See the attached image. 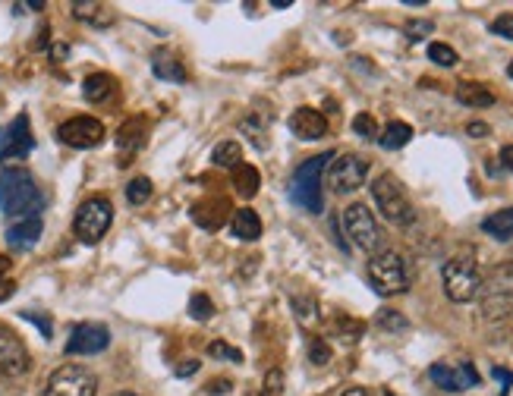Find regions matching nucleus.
I'll return each instance as SVG.
<instances>
[{
	"label": "nucleus",
	"mask_w": 513,
	"mask_h": 396,
	"mask_svg": "<svg viewBox=\"0 0 513 396\" xmlns=\"http://www.w3.org/2000/svg\"><path fill=\"white\" fill-rule=\"evenodd\" d=\"M369 280L378 296H400L410 290V283H413L410 261L394 249H378L369 258Z\"/></svg>",
	"instance_id": "f03ea898"
},
{
	"label": "nucleus",
	"mask_w": 513,
	"mask_h": 396,
	"mask_svg": "<svg viewBox=\"0 0 513 396\" xmlns=\"http://www.w3.org/2000/svg\"><path fill=\"white\" fill-rule=\"evenodd\" d=\"M372 198H375V205H378V211L391 220V224H400V227H406V224H413V202H410V195L403 192V186H400V180L394 173H381L378 180L372 183Z\"/></svg>",
	"instance_id": "423d86ee"
},
{
	"label": "nucleus",
	"mask_w": 513,
	"mask_h": 396,
	"mask_svg": "<svg viewBox=\"0 0 513 396\" xmlns=\"http://www.w3.org/2000/svg\"><path fill=\"white\" fill-rule=\"evenodd\" d=\"M41 230H45V224H41V217H26V220H16V224L7 230V246L13 252H29L35 242L41 239Z\"/></svg>",
	"instance_id": "a211bd4d"
},
{
	"label": "nucleus",
	"mask_w": 513,
	"mask_h": 396,
	"mask_svg": "<svg viewBox=\"0 0 513 396\" xmlns=\"http://www.w3.org/2000/svg\"><path fill=\"white\" fill-rule=\"evenodd\" d=\"M281 393H284V374L274 368V371L265 374L262 390H259V393H249V396H281Z\"/></svg>",
	"instance_id": "473e14b6"
},
{
	"label": "nucleus",
	"mask_w": 513,
	"mask_h": 396,
	"mask_svg": "<svg viewBox=\"0 0 513 396\" xmlns=\"http://www.w3.org/2000/svg\"><path fill=\"white\" fill-rule=\"evenodd\" d=\"M259 186H262V176L252 164H240L237 170H233V189H237L243 198H252L255 192H259Z\"/></svg>",
	"instance_id": "a878e982"
},
{
	"label": "nucleus",
	"mask_w": 513,
	"mask_h": 396,
	"mask_svg": "<svg viewBox=\"0 0 513 396\" xmlns=\"http://www.w3.org/2000/svg\"><path fill=\"white\" fill-rule=\"evenodd\" d=\"M111 220H114V205L108 198H89V202H82V208L76 211L73 230H76L79 242L95 246V242L111 230Z\"/></svg>",
	"instance_id": "0eeeda50"
},
{
	"label": "nucleus",
	"mask_w": 513,
	"mask_h": 396,
	"mask_svg": "<svg viewBox=\"0 0 513 396\" xmlns=\"http://www.w3.org/2000/svg\"><path fill=\"white\" fill-rule=\"evenodd\" d=\"M111 346V330L104 324H76L73 334L67 340V356H95V352H104Z\"/></svg>",
	"instance_id": "ddd939ff"
},
{
	"label": "nucleus",
	"mask_w": 513,
	"mask_h": 396,
	"mask_svg": "<svg viewBox=\"0 0 513 396\" xmlns=\"http://www.w3.org/2000/svg\"><path fill=\"white\" fill-rule=\"evenodd\" d=\"M10 264H13V261H10L7 255H0V280H7V274H10Z\"/></svg>",
	"instance_id": "de8ad7c7"
},
{
	"label": "nucleus",
	"mask_w": 513,
	"mask_h": 396,
	"mask_svg": "<svg viewBox=\"0 0 513 396\" xmlns=\"http://www.w3.org/2000/svg\"><path fill=\"white\" fill-rule=\"evenodd\" d=\"M441 280H444V293L451 302H473L479 299V290H482V271L473 258V252H463V255H454L451 261L444 264L441 271Z\"/></svg>",
	"instance_id": "20e7f679"
},
{
	"label": "nucleus",
	"mask_w": 513,
	"mask_h": 396,
	"mask_svg": "<svg viewBox=\"0 0 513 396\" xmlns=\"http://www.w3.org/2000/svg\"><path fill=\"white\" fill-rule=\"evenodd\" d=\"M126 198H130V205H145L148 198H152V180H145V176H136V180L126 186Z\"/></svg>",
	"instance_id": "c85d7f7f"
},
{
	"label": "nucleus",
	"mask_w": 513,
	"mask_h": 396,
	"mask_svg": "<svg viewBox=\"0 0 513 396\" xmlns=\"http://www.w3.org/2000/svg\"><path fill=\"white\" fill-rule=\"evenodd\" d=\"M482 233H488L491 239H501V242L513 239V208H504L498 214L485 217L482 220Z\"/></svg>",
	"instance_id": "b1692460"
},
{
	"label": "nucleus",
	"mask_w": 513,
	"mask_h": 396,
	"mask_svg": "<svg viewBox=\"0 0 513 396\" xmlns=\"http://www.w3.org/2000/svg\"><path fill=\"white\" fill-rule=\"evenodd\" d=\"M507 73H510V79H513V63H510V70H507Z\"/></svg>",
	"instance_id": "603ef678"
},
{
	"label": "nucleus",
	"mask_w": 513,
	"mask_h": 396,
	"mask_svg": "<svg viewBox=\"0 0 513 396\" xmlns=\"http://www.w3.org/2000/svg\"><path fill=\"white\" fill-rule=\"evenodd\" d=\"M57 139L70 148H95L104 139V126L95 117H73L67 123H60Z\"/></svg>",
	"instance_id": "2eb2a0df"
},
{
	"label": "nucleus",
	"mask_w": 513,
	"mask_h": 396,
	"mask_svg": "<svg viewBox=\"0 0 513 396\" xmlns=\"http://www.w3.org/2000/svg\"><path fill=\"white\" fill-rule=\"evenodd\" d=\"M230 233L237 236V239L255 242V239L262 236V220H259V214L249 211V208L233 211V214H230Z\"/></svg>",
	"instance_id": "412c9836"
},
{
	"label": "nucleus",
	"mask_w": 513,
	"mask_h": 396,
	"mask_svg": "<svg viewBox=\"0 0 513 396\" xmlns=\"http://www.w3.org/2000/svg\"><path fill=\"white\" fill-rule=\"evenodd\" d=\"M429 378L447 393H463L469 387H479V371L473 368V362H457V365L438 362L429 368Z\"/></svg>",
	"instance_id": "4468645a"
},
{
	"label": "nucleus",
	"mask_w": 513,
	"mask_h": 396,
	"mask_svg": "<svg viewBox=\"0 0 513 396\" xmlns=\"http://www.w3.org/2000/svg\"><path fill=\"white\" fill-rule=\"evenodd\" d=\"M32 148H35V139H32V126L26 114H19L10 126L0 129V164L23 161L29 158Z\"/></svg>",
	"instance_id": "9b49d317"
},
{
	"label": "nucleus",
	"mask_w": 513,
	"mask_h": 396,
	"mask_svg": "<svg viewBox=\"0 0 513 396\" xmlns=\"http://www.w3.org/2000/svg\"><path fill=\"white\" fill-rule=\"evenodd\" d=\"M466 132H469V136H473V139H485L491 129H488V123H469V126H466Z\"/></svg>",
	"instance_id": "79ce46f5"
},
{
	"label": "nucleus",
	"mask_w": 513,
	"mask_h": 396,
	"mask_svg": "<svg viewBox=\"0 0 513 396\" xmlns=\"http://www.w3.org/2000/svg\"><path fill=\"white\" fill-rule=\"evenodd\" d=\"M410 139H413V126H410V123H400V120L388 123V126H384L381 136H378L381 148H388V151H397V148H403V145L410 142Z\"/></svg>",
	"instance_id": "393cba45"
},
{
	"label": "nucleus",
	"mask_w": 513,
	"mask_h": 396,
	"mask_svg": "<svg viewBox=\"0 0 513 396\" xmlns=\"http://www.w3.org/2000/svg\"><path fill=\"white\" fill-rule=\"evenodd\" d=\"M491 32L501 35V38H507V41H513V16H510V13L498 16L495 22H491Z\"/></svg>",
	"instance_id": "58836bf2"
},
{
	"label": "nucleus",
	"mask_w": 513,
	"mask_h": 396,
	"mask_svg": "<svg viewBox=\"0 0 513 396\" xmlns=\"http://www.w3.org/2000/svg\"><path fill=\"white\" fill-rule=\"evenodd\" d=\"M196 371H199V362H196V359H186V362L177 368L180 378H189V374H196Z\"/></svg>",
	"instance_id": "37998d69"
},
{
	"label": "nucleus",
	"mask_w": 513,
	"mask_h": 396,
	"mask_svg": "<svg viewBox=\"0 0 513 396\" xmlns=\"http://www.w3.org/2000/svg\"><path fill=\"white\" fill-rule=\"evenodd\" d=\"M501 164L513 173V145H504L501 148Z\"/></svg>",
	"instance_id": "a18cd8bd"
},
{
	"label": "nucleus",
	"mask_w": 513,
	"mask_h": 396,
	"mask_svg": "<svg viewBox=\"0 0 513 396\" xmlns=\"http://www.w3.org/2000/svg\"><path fill=\"white\" fill-rule=\"evenodd\" d=\"M432 29H435V26H432L429 19H413V22H406V35H410L413 41H422Z\"/></svg>",
	"instance_id": "4c0bfd02"
},
{
	"label": "nucleus",
	"mask_w": 513,
	"mask_h": 396,
	"mask_svg": "<svg viewBox=\"0 0 513 396\" xmlns=\"http://www.w3.org/2000/svg\"><path fill=\"white\" fill-rule=\"evenodd\" d=\"M114 92H117V82L108 73H95V76H89L82 82V95H85V101H92V104L114 98Z\"/></svg>",
	"instance_id": "4be33fe9"
},
{
	"label": "nucleus",
	"mask_w": 513,
	"mask_h": 396,
	"mask_svg": "<svg viewBox=\"0 0 513 396\" xmlns=\"http://www.w3.org/2000/svg\"><path fill=\"white\" fill-rule=\"evenodd\" d=\"M243 132H249V139H252L255 148H265V145H268V142L262 139V129H259V120H255V117H249V120L243 123Z\"/></svg>",
	"instance_id": "ea45409f"
},
{
	"label": "nucleus",
	"mask_w": 513,
	"mask_h": 396,
	"mask_svg": "<svg viewBox=\"0 0 513 396\" xmlns=\"http://www.w3.org/2000/svg\"><path fill=\"white\" fill-rule=\"evenodd\" d=\"M293 308H296V318L303 324H312L318 315H315V302L312 299H293Z\"/></svg>",
	"instance_id": "e433bc0d"
},
{
	"label": "nucleus",
	"mask_w": 513,
	"mask_h": 396,
	"mask_svg": "<svg viewBox=\"0 0 513 396\" xmlns=\"http://www.w3.org/2000/svg\"><path fill=\"white\" fill-rule=\"evenodd\" d=\"M353 132L356 136H362V139H369V142H375L381 132H378V123H375V117L372 114H359V117H353Z\"/></svg>",
	"instance_id": "7c9ffc66"
},
{
	"label": "nucleus",
	"mask_w": 513,
	"mask_h": 396,
	"mask_svg": "<svg viewBox=\"0 0 513 396\" xmlns=\"http://www.w3.org/2000/svg\"><path fill=\"white\" fill-rule=\"evenodd\" d=\"M114 396H136V393H114Z\"/></svg>",
	"instance_id": "3c124183"
},
{
	"label": "nucleus",
	"mask_w": 513,
	"mask_h": 396,
	"mask_svg": "<svg viewBox=\"0 0 513 396\" xmlns=\"http://www.w3.org/2000/svg\"><path fill=\"white\" fill-rule=\"evenodd\" d=\"M227 390H230V381H227V378L211 381V384H208V393H227Z\"/></svg>",
	"instance_id": "49530a36"
},
{
	"label": "nucleus",
	"mask_w": 513,
	"mask_h": 396,
	"mask_svg": "<svg viewBox=\"0 0 513 396\" xmlns=\"http://www.w3.org/2000/svg\"><path fill=\"white\" fill-rule=\"evenodd\" d=\"M189 315L196 321H208L211 315H215V305H211V299L205 293H196L189 299Z\"/></svg>",
	"instance_id": "2f4dec72"
},
{
	"label": "nucleus",
	"mask_w": 513,
	"mask_h": 396,
	"mask_svg": "<svg viewBox=\"0 0 513 396\" xmlns=\"http://www.w3.org/2000/svg\"><path fill=\"white\" fill-rule=\"evenodd\" d=\"M23 318H26V321H32V324H38V327H41V334H45V340L51 337V321H48L45 315H35V312H23Z\"/></svg>",
	"instance_id": "a19ab883"
},
{
	"label": "nucleus",
	"mask_w": 513,
	"mask_h": 396,
	"mask_svg": "<svg viewBox=\"0 0 513 396\" xmlns=\"http://www.w3.org/2000/svg\"><path fill=\"white\" fill-rule=\"evenodd\" d=\"M340 396H369V393H366V387H347Z\"/></svg>",
	"instance_id": "09e8293b"
},
{
	"label": "nucleus",
	"mask_w": 513,
	"mask_h": 396,
	"mask_svg": "<svg viewBox=\"0 0 513 396\" xmlns=\"http://www.w3.org/2000/svg\"><path fill=\"white\" fill-rule=\"evenodd\" d=\"M429 60H435L438 66H457V51L451 48V44H441V41H435V44H429Z\"/></svg>",
	"instance_id": "c756f323"
},
{
	"label": "nucleus",
	"mask_w": 513,
	"mask_h": 396,
	"mask_svg": "<svg viewBox=\"0 0 513 396\" xmlns=\"http://www.w3.org/2000/svg\"><path fill=\"white\" fill-rule=\"evenodd\" d=\"M290 132L303 142H315V139L328 136V120H325L322 110L299 107V110H293V117H290Z\"/></svg>",
	"instance_id": "dca6fc26"
},
{
	"label": "nucleus",
	"mask_w": 513,
	"mask_h": 396,
	"mask_svg": "<svg viewBox=\"0 0 513 396\" xmlns=\"http://www.w3.org/2000/svg\"><path fill=\"white\" fill-rule=\"evenodd\" d=\"M145 129H148V123H145L142 117L126 120V123L117 129V148H120V154H123V161H120V164H130L133 154L145 145Z\"/></svg>",
	"instance_id": "6ab92c4d"
},
{
	"label": "nucleus",
	"mask_w": 513,
	"mask_h": 396,
	"mask_svg": "<svg viewBox=\"0 0 513 396\" xmlns=\"http://www.w3.org/2000/svg\"><path fill=\"white\" fill-rule=\"evenodd\" d=\"M328 161H334V151H325V154H315V158L303 161L293 173V186H290V195L293 202L309 211V214H318L325 208V198H322V173L328 170Z\"/></svg>",
	"instance_id": "7ed1b4c3"
},
{
	"label": "nucleus",
	"mask_w": 513,
	"mask_h": 396,
	"mask_svg": "<svg viewBox=\"0 0 513 396\" xmlns=\"http://www.w3.org/2000/svg\"><path fill=\"white\" fill-rule=\"evenodd\" d=\"M457 101L466 107H491L495 104V92L482 82H460L457 85Z\"/></svg>",
	"instance_id": "5701e85b"
},
{
	"label": "nucleus",
	"mask_w": 513,
	"mask_h": 396,
	"mask_svg": "<svg viewBox=\"0 0 513 396\" xmlns=\"http://www.w3.org/2000/svg\"><path fill=\"white\" fill-rule=\"evenodd\" d=\"M501 396H513V378H510V381H507V387H504V390H501Z\"/></svg>",
	"instance_id": "8fccbe9b"
},
{
	"label": "nucleus",
	"mask_w": 513,
	"mask_h": 396,
	"mask_svg": "<svg viewBox=\"0 0 513 396\" xmlns=\"http://www.w3.org/2000/svg\"><path fill=\"white\" fill-rule=\"evenodd\" d=\"M378 324L384 330H406V327H410V324H406V318L397 315V312H391V308H384V312L378 315Z\"/></svg>",
	"instance_id": "c9c22d12"
},
{
	"label": "nucleus",
	"mask_w": 513,
	"mask_h": 396,
	"mask_svg": "<svg viewBox=\"0 0 513 396\" xmlns=\"http://www.w3.org/2000/svg\"><path fill=\"white\" fill-rule=\"evenodd\" d=\"M344 230L353 239V246L362 252H375L381 246V227L375 214L369 211V205H350L344 208Z\"/></svg>",
	"instance_id": "1a4fd4ad"
},
{
	"label": "nucleus",
	"mask_w": 513,
	"mask_h": 396,
	"mask_svg": "<svg viewBox=\"0 0 513 396\" xmlns=\"http://www.w3.org/2000/svg\"><path fill=\"white\" fill-rule=\"evenodd\" d=\"M98 378L85 365H60L45 387V396H95Z\"/></svg>",
	"instance_id": "6e6552de"
},
{
	"label": "nucleus",
	"mask_w": 513,
	"mask_h": 396,
	"mask_svg": "<svg viewBox=\"0 0 513 396\" xmlns=\"http://www.w3.org/2000/svg\"><path fill=\"white\" fill-rule=\"evenodd\" d=\"M73 16L82 22H92V26H111L114 22L111 7H104V4H73Z\"/></svg>",
	"instance_id": "bb28decb"
},
{
	"label": "nucleus",
	"mask_w": 513,
	"mask_h": 396,
	"mask_svg": "<svg viewBox=\"0 0 513 396\" xmlns=\"http://www.w3.org/2000/svg\"><path fill=\"white\" fill-rule=\"evenodd\" d=\"M13 290H16V283L7 277V280H0V302H4V299H10L13 296Z\"/></svg>",
	"instance_id": "c03bdc74"
},
{
	"label": "nucleus",
	"mask_w": 513,
	"mask_h": 396,
	"mask_svg": "<svg viewBox=\"0 0 513 396\" xmlns=\"http://www.w3.org/2000/svg\"><path fill=\"white\" fill-rule=\"evenodd\" d=\"M366 176H369L366 158H359V154H340V158H334L328 167V186L337 195H347L366 183Z\"/></svg>",
	"instance_id": "9d476101"
},
{
	"label": "nucleus",
	"mask_w": 513,
	"mask_h": 396,
	"mask_svg": "<svg viewBox=\"0 0 513 396\" xmlns=\"http://www.w3.org/2000/svg\"><path fill=\"white\" fill-rule=\"evenodd\" d=\"M152 70H155V76L158 79H164V82H177V85H183L189 76H186V66L170 54V51H155L152 54Z\"/></svg>",
	"instance_id": "aec40b11"
},
{
	"label": "nucleus",
	"mask_w": 513,
	"mask_h": 396,
	"mask_svg": "<svg viewBox=\"0 0 513 396\" xmlns=\"http://www.w3.org/2000/svg\"><path fill=\"white\" fill-rule=\"evenodd\" d=\"M32 365V356L26 343L19 340L10 327L0 324V374L4 378H19V374H26Z\"/></svg>",
	"instance_id": "f8f14e48"
},
{
	"label": "nucleus",
	"mask_w": 513,
	"mask_h": 396,
	"mask_svg": "<svg viewBox=\"0 0 513 396\" xmlns=\"http://www.w3.org/2000/svg\"><path fill=\"white\" fill-rule=\"evenodd\" d=\"M45 208V195H41L35 176L23 167H10L0 173V211L7 217L26 220L38 217V211Z\"/></svg>",
	"instance_id": "f257e3e1"
},
{
	"label": "nucleus",
	"mask_w": 513,
	"mask_h": 396,
	"mask_svg": "<svg viewBox=\"0 0 513 396\" xmlns=\"http://www.w3.org/2000/svg\"><path fill=\"white\" fill-rule=\"evenodd\" d=\"M479 308L485 321H504L513 315V268L510 264H501V268L488 274V280H482Z\"/></svg>",
	"instance_id": "39448f33"
},
{
	"label": "nucleus",
	"mask_w": 513,
	"mask_h": 396,
	"mask_svg": "<svg viewBox=\"0 0 513 396\" xmlns=\"http://www.w3.org/2000/svg\"><path fill=\"white\" fill-rule=\"evenodd\" d=\"M230 202L227 198H202V202L192 205V220L202 227V230H221L227 220H230Z\"/></svg>",
	"instance_id": "f3484780"
},
{
	"label": "nucleus",
	"mask_w": 513,
	"mask_h": 396,
	"mask_svg": "<svg viewBox=\"0 0 513 396\" xmlns=\"http://www.w3.org/2000/svg\"><path fill=\"white\" fill-rule=\"evenodd\" d=\"M208 356L227 359V362H243V352H240V349H233V346H227L224 340H211V343H208Z\"/></svg>",
	"instance_id": "72a5a7b5"
},
{
	"label": "nucleus",
	"mask_w": 513,
	"mask_h": 396,
	"mask_svg": "<svg viewBox=\"0 0 513 396\" xmlns=\"http://www.w3.org/2000/svg\"><path fill=\"white\" fill-rule=\"evenodd\" d=\"M510 268H513V258H510Z\"/></svg>",
	"instance_id": "864d4df0"
},
{
	"label": "nucleus",
	"mask_w": 513,
	"mask_h": 396,
	"mask_svg": "<svg viewBox=\"0 0 513 396\" xmlns=\"http://www.w3.org/2000/svg\"><path fill=\"white\" fill-rule=\"evenodd\" d=\"M309 359H312V365H328L331 362V346L322 337H315L309 343Z\"/></svg>",
	"instance_id": "f704fd0d"
},
{
	"label": "nucleus",
	"mask_w": 513,
	"mask_h": 396,
	"mask_svg": "<svg viewBox=\"0 0 513 396\" xmlns=\"http://www.w3.org/2000/svg\"><path fill=\"white\" fill-rule=\"evenodd\" d=\"M211 161H215L218 167H227V170H237L243 164V148L237 142H221L215 148V154H211Z\"/></svg>",
	"instance_id": "cd10ccee"
}]
</instances>
